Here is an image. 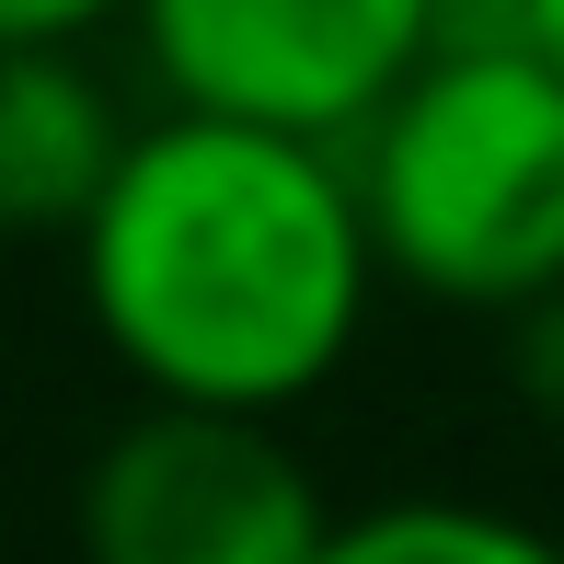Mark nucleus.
<instances>
[{
    "instance_id": "obj_1",
    "label": "nucleus",
    "mask_w": 564,
    "mask_h": 564,
    "mask_svg": "<svg viewBox=\"0 0 564 564\" xmlns=\"http://www.w3.org/2000/svg\"><path fill=\"white\" fill-rule=\"evenodd\" d=\"M82 312L150 403L276 426L369 335L380 253L335 150L150 116L82 242Z\"/></svg>"
},
{
    "instance_id": "obj_2",
    "label": "nucleus",
    "mask_w": 564,
    "mask_h": 564,
    "mask_svg": "<svg viewBox=\"0 0 564 564\" xmlns=\"http://www.w3.org/2000/svg\"><path fill=\"white\" fill-rule=\"evenodd\" d=\"M380 289L530 323L564 300V69L530 58L519 0L438 12L426 69L346 150Z\"/></svg>"
},
{
    "instance_id": "obj_3",
    "label": "nucleus",
    "mask_w": 564,
    "mask_h": 564,
    "mask_svg": "<svg viewBox=\"0 0 564 564\" xmlns=\"http://www.w3.org/2000/svg\"><path fill=\"white\" fill-rule=\"evenodd\" d=\"M426 46H438L426 0H150L139 12L162 116H208L335 162L392 116Z\"/></svg>"
},
{
    "instance_id": "obj_4",
    "label": "nucleus",
    "mask_w": 564,
    "mask_h": 564,
    "mask_svg": "<svg viewBox=\"0 0 564 564\" xmlns=\"http://www.w3.org/2000/svg\"><path fill=\"white\" fill-rule=\"evenodd\" d=\"M335 530L312 460L253 415L139 403L82 473V564H323Z\"/></svg>"
},
{
    "instance_id": "obj_5",
    "label": "nucleus",
    "mask_w": 564,
    "mask_h": 564,
    "mask_svg": "<svg viewBox=\"0 0 564 564\" xmlns=\"http://www.w3.org/2000/svg\"><path fill=\"white\" fill-rule=\"evenodd\" d=\"M82 46H0V230H69L82 242L127 139H139Z\"/></svg>"
},
{
    "instance_id": "obj_6",
    "label": "nucleus",
    "mask_w": 564,
    "mask_h": 564,
    "mask_svg": "<svg viewBox=\"0 0 564 564\" xmlns=\"http://www.w3.org/2000/svg\"><path fill=\"white\" fill-rule=\"evenodd\" d=\"M323 564H564V542L473 496H392V507H357Z\"/></svg>"
},
{
    "instance_id": "obj_7",
    "label": "nucleus",
    "mask_w": 564,
    "mask_h": 564,
    "mask_svg": "<svg viewBox=\"0 0 564 564\" xmlns=\"http://www.w3.org/2000/svg\"><path fill=\"white\" fill-rule=\"evenodd\" d=\"M519 392L564 415V300H542V312L519 323Z\"/></svg>"
},
{
    "instance_id": "obj_8",
    "label": "nucleus",
    "mask_w": 564,
    "mask_h": 564,
    "mask_svg": "<svg viewBox=\"0 0 564 564\" xmlns=\"http://www.w3.org/2000/svg\"><path fill=\"white\" fill-rule=\"evenodd\" d=\"M93 12L82 0H0V46H82Z\"/></svg>"
},
{
    "instance_id": "obj_9",
    "label": "nucleus",
    "mask_w": 564,
    "mask_h": 564,
    "mask_svg": "<svg viewBox=\"0 0 564 564\" xmlns=\"http://www.w3.org/2000/svg\"><path fill=\"white\" fill-rule=\"evenodd\" d=\"M519 35H530L542 69H564V0H519Z\"/></svg>"
}]
</instances>
